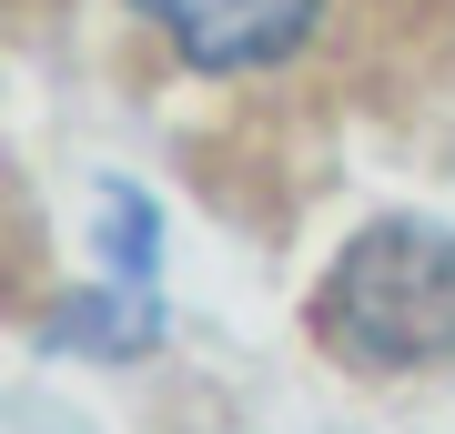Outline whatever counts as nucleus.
Masks as SVG:
<instances>
[{
    "instance_id": "f03ea898",
    "label": "nucleus",
    "mask_w": 455,
    "mask_h": 434,
    "mask_svg": "<svg viewBox=\"0 0 455 434\" xmlns=\"http://www.w3.org/2000/svg\"><path fill=\"white\" fill-rule=\"evenodd\" d=\"M314 11L324 0H142V20L203 71H263L283 51H304Z\"/></svg>"
},
{
    "instance_id": "f257e3e1",
    "label": "nucleus",
    "mask_w": 455,
    "mask_h": 434,
    "mask_svg": "<svg viewBox=\"0 0 455 434\" xmlns=\"http://www.w3.org/2000/svg\"><path fill=\"white\" fill-rule=\"evenodd\" d=\"M324 354L364 374H415L455 354V233L445 223H364L314 293Z\"/></svg>"
}]
</instances>
